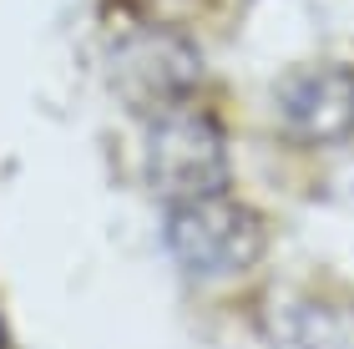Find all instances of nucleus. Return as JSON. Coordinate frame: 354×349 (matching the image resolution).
Returning a JSON list of instances; mask_svg holds the SVG:
<instances>
[{
	"mask_svg": "<svg viewBox=\"0 0 354 349\" xmlns=\"http://www.w3.org/2000/svg\"><path fill=\"white\" fill-rule=\"evenodd\" d=\"M0 349H6V324H0Z\"/></svg>",
	"mask_w": 354,
	"mask_h": 349,
	"instance_id": "423d86ee",
	"label": "nucleus"
},
{
	"mask_svg": "<svg viewBox=\"0 0 354 349\" xmlns=\"http://www.w3.org/2000/svg\"><path fill=\"white\" fill-rule=\"evenodd\" d=\"M228 178V137L223 122L203 106L172 102L157 112L147 132V182L172 202L223 193Z\"/></svg>",
	"mask_w": 354,
	"mask_h": 349,
	"instance_id": "f257e3e1",
	"label": "nucleus"
},
{
	"mask_svg": "<svg viewBox=\"0 0 354 349\" xmlns=\"http://www.w3.org/2000/svg\"><path fill=\"white\" fill-rule=\"evenodd\" d=\"M283 132L299 142H344L354 137V71L349 66H304L279 82Z\"/></svg>",
	"mask_w": 354,
	"mask_h": 349,
	"instance_id": "20e7f679",
	"label": "nucleus"
},
{
	"mask_svg": "<svg viewBox=\"0 0 354 349\" xmlns=\"http://www.w3.org/2000/svg\"><path fill=\"white\" fill-rule=\"evenodd\" d=\"M167 248L192 279H233L259 263L263 223H259V213H248L243 202H233L223 193L187 198V202H172Z\"/></svg>",
	"mask_w": 354,
	"mask_h": 349,
	"instance_id": "f03ea898",
	"label": "nucleus"
},
{
	"mask_svg": "<svg viewBox=\"0 0 354 349\" xmlns=\"http://www.w3.org/2000/svg\"><path fill=\"white\" fill-rule=\"evenodd\" d=\"M294 349H354V304L314 299L294 314Z\"/></svg>",
	"mask_w": 354,
	"mask_h": 349,
	"instance_id": "39448f33",
	"label": "nucleus"
},
{
	"mask_svg": "<svg viewBox=\"0 0 354 349\" xmlns=\"http://www.w3.org/2000/svg\"><path fill=\"white\" fill-rule=\"evenodd\" d=\"M111 86L122 91L132 106L162 112V106L183 102L203 76V61L192 51V41L172 26H137L132 36L111 46Z\"/></svg>",
	"mask_w": 354,
	"mask_h": 349,
	"instance_id": "7ed1b4c3",
	"label": "nucleus"
}]
</instances>
